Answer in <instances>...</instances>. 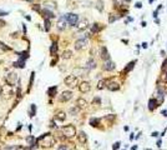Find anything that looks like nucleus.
Masks as SVG:
<instances>
[{
  "instance_id": "1",
  "label": "nucleus",
  "mask_w": 167,
  "mask_h": 150,
  "mask_svg": "<svg viewBox=\"0 0 167 150\" xmlns=\"http://www.w3.org/2000/svg\"><path fill=\"white\" fill-rule=\"evenodd\" d=\"M36 143L40 144V146H42V148H51V146L55 145V138H54L50 133H47V134L41 135V136L36 140Z\"/></svg>"
},
{
  "instance_id": "2",
  "label": "nucleus",
  "mask_w": 167,
  "mask_h": 150,
  "mask_svg": "<svg viewBox=\"0 0 167 150\" xmlns=\"http://www.w3.org/2000/svg\"><path fill=\"white\" fill-rule=\"evenodd\" d=\"M14 95V91L11 89L10 85H1V91H0V96H1L4 100H9L10 98H13Z\"/></svg>"
},
{
  "instance_id": "3",
  "label": "nucleus",
  "mask_w": 167,
  "mask_h": 150,
  "mask_svg": "<svg viewBox=\"0 0 167 150\" xmlns=\"http://www.w3.org/2000/svg\"><path fill=\"white\" fill-rule=\"evenodd\" d=\"M5 80H6L8 85H10V86H13V85H15L18 81H20V80H19V75H18L15 71L8 73L6 76H5Z\"/></svg>"
},
{
  "instance_id": "4",
  "label": "nucleus",
  "mask_w": 167,
  "mask_h": 150,
  "mask_svg": "<svg viewBox=\"0 0 167 150\" xmlns=\"http://www.w3.org/2000/svg\"><path fill=\"white\" fill-rule=\"evenodd\" d=\"M61 131H62V134H64L66 138H72V136L76 135V129H75V126H74L72 124H69V125L62 126V128H61Z\"/></svg>"
},
{
  "instance_id": "5",
  "label": "nucleus",
  "mask_w": 167,
  "mask_h": 150,
  "mask_svg": "<svg viewBox=\"0 0 167 150\" xmlns=\"http://www.w3.org/2000/svg\"><path fill=\"white\" fill-rule=\"evenodd\" d=\"M64 83H65V85L66 86H69V88H75L77 84H79V79H77V76L76 75H69V76H66L65 78V80H64Z\"/></svg>"
},
{
  "instance_id": "6",
  "label": "nucleus",
  "mask_w": 167,
  "mask_h": 150,
  "mask_svg": "<svg viewBox=\"0 0 167 150\" xmlns=\"http://www.w3.org/2000/svg\"><path fill=\"white\" fill-rule=\"evenodd\" d=\"M65 19H66V23H69L71 26H76L77 23H79V15H76V14H74V13L66 14V15H65Z\"/></svg>"
},
{
  "instance_id": "7",
  "label": "nucleus",
  "mask_w": 167,
  "mask_h": 150,
  "mask_svg": "<svg viewBox=\"0 0 167 150\" xmlns=\"http://www.w3.org/2000/svg\"><path fill=\"white\" fill-rule=\"evenodd\" d=\"M71 99H72V93H71L70 90L62 91L61 95H60V98H59V100H60L61 103H66V101H69V100H71Z\"/></svg>"
},
{
  "instance_id": "8",
  "label": "nucleus",
  "mask_w": 167,
  "mask_h": 150,
  "mask_svg": "<svg viewBox=\"0 0 167 150\" xmlns=\"http://www.w3.org/2000/svg\"><path fill=\"white\" fill-rule=\"evenodd\" d=\"M87 45V39H79L76 43H75V49L76 50H82L85 49Z\"/></svg>"
},
{
  "instance_id": "9",
  "label": "nucleus",
  "mask_w": 167,
  "mask_h": 150,
  "mask_svg": "<svg viewBox=\"0 0 167 150\" xmlns=\"http://www.w3.org/2000/svg\"><path fill=\"white\" fill-rule=\"evenodd\" d=\"M79 89H80L81 93H89L90 89H91V85H90V83H87V81H82V83H80Z\"/></svg>"
},
{
  "instance_id": "10",
  "label": "nucleus",
  "mask_w": 167,
  "mask_h": 150,
  "mask_svg": "<svg viewBox=\"0 0 167 150\" xmlns=\"http://www.w3.org/2000/svg\"><path fill=\"white\" fill-rule=\"evenodd\" d=\"M77 139H79V141H80L81 144H86V141H87V135H86V133H85V131H80V133L77 134Z\"/></svg>"
},
{
  "instance_id": "11",
  "label": "nucleus",
  "mask_w": 167,
  "mask_h": 150,
  "mask_svg": "<svg viewBox=\"0 0 167 150\" xmlns=\"http://www.w3.org/2000/svg\"><path fill=\"white\" fill-rule=\"evenodd\" d=\"M41 14H42V16H44L45 19H52V18H55L54 13H52L51 10H49V9H42V10H41Z\"/></svg>"
},
{
  "instance_id": "12",
  "label": "nucleus",
  "mask_w": 167,
  "mask_h": 150,
  "mask_svg": "<svg viewBox=\"0 0 167 150\" xmlns=\"http://www.w3.org/2000/svg\"><path fill=\"white\" fill-rule=\"evenodd\" d=\"M101 58H102V60H104V61L110 60V54H109V51H107V48H106V46H102V48H101Z\"/></svg>"
},
{
  "instance_id": "13",
  "label": "nucleus",
  "mask_w": 167,
  "mask_h": 150,
  "mask_svg": "<svg viewBox=\"0 0 167 150\" xmlns=\"http://www.w3.org/2000/svg\"><path fill=\"white\" fill-rule=\"evenodd\" d=\"M114 69H115V63H112L111 60L105 61V64H104V70H106V71H111V70H114Z\"/></svg>"
},
{
  "instance_id": "14",
  "label": "nucleus",
  "mask_w": 167,
  "mask_h": 150,
  "mask_svg": "<svg viewBox=\"0 0 167 150\" xmlns=\"http://www.w3.org/2000/svg\"><path fill=\"white\" fill-rule=\"evenodd\" d=\"M87 26H89V20H87V19H82L80 23H77L79 30H85Z\"/></svg>"
},
{
  "instance_id": "15",
  "label": "nucleus",
  "mask_w": 167,
  "mask_h": 150,
  "mask_svg": "<svg viewBox=\"0 0 167 150\" xmlns=\"http://www.w3.org/2000/svg\"><path fill=\"white\" fill-rule=\"evenodd\" d=\"M65 26H66V19H65V16H61L59 19V23H57V29L59 30H64Z\"/></svg>"
},
{
  "instance_id": "16",
  "label": "nucleus",
  "mask_w": 167,
  "mask_h": 150,
  "mask_svg": "<svg viewBox=\"0 0 167 150\" xmlns=\"http://www.w3.org/2000/svg\"><path fill=\"white\" fill-rule=\"evenodd\" d=\"M135 64H136V60H133V61H131V63H128L127 64V66L122 70V74H127V73H130L133 68H135Z\"/></svg>"
},
{
  "instance_id": "17",
  "label": "nucleus",
  "mask_w": 167,
  "mask_h": 150,
  "mask_svg": "<svg viewBox=\"0 0 167 150\" xmlns=\"http://www.w3.org/2000/svg\"><path fill=\"white\" fill-rule=\"evenodd\" d=\"M76 105H77V108H80V109L86 108V106H87V101H86L85 99H82V98H79L77 101H76Z\"/></svg>"
},
{
  "instance_id": "18",
  "label": "nucleus",
  "mask_w": 167,
  "mask_h": 150,
  "mask_svg": "<svg viewBox=\"0 0 167 150\" xmlns=\"http://www.w3.org/2000/svg\"><path fill=\"white\" fill-rule=\"evenodd\" d=\"M65 119H66V114H65L64 111H57V113H56L55 120H57V121H64Z\"/></svg>"
},
{
  "instance_id": "19",
  "label": "nucleus",
  "mask_w": 167,
  "mask_h": 150,
  "mask_svg": "<svg viewBox=\"0 0 167 150\" xmlns=\"http://www.w3.org/2000/svg\"><path fill=\"white\" fill-rule=\"evenodd\" d=\"M157 106H158L157 105V100L156 99H150V101H148V109L150 110H155Z\"/></svg>"
},
{
  "instance_id": "20",
  "label": "nucleus",
  "mask_w": 167,
  "mask_h": 150,
  "mask_svg": "<svg viewBox=\"0 0 167 150\" xmlns=\"http://www.w3.org/2000/svg\"><path fill=\"white\" fill-rule=\"evenodd\" d=\"M36 115V105L35 104H31L30 108H29V116L30 118H34Z\"/></svg>"
},
{
  "instance_id": "21",
  "label": "nucleus",
  "mask_w": 167,
  "mask_h": 150,
  "mask_svg": "<svg viewBox=\"0 0 167 150\" xmlns=\"http://www.w3.org/2000/svg\"><path fill=\"white\" fill-rule=\"evenodd\" d=\"M56 53H57V43L54 41V43L51 44V46H50V54H51L52 56H55Z\"/></svg>"
},
{
  "instance_id": "22",
  "label": "nucleus",
  "mask_w": 167,
  "mask_h": 150,
  "mask_svg": "<svg viewBox=\"0 0 167 150\" xmlns=\"http://www.w3.org/2000/svg\"><path fill=\"white\" fill-rule=\"evenodd\" d=\"M13 65H14V68H20V69H24L25 68V60H18V61H15V63H13Z\"/></svg>"
},
{
  "instance_id": "23",
  "label": "nucleus",
  "mask_w": 167,
  "mask_h": 150,
  "mask_svg": "<svg viewBox=\"0 0 167 150\" xmlns=\"http://www.w3.org/2000/svg\"><path fill=\"white\" fill-rule=\"evenodd\" d=\"M18 55H19V58H20V60H26L30 55H29V51L28 50H25V51H20V53H18Z\"/></svg>"
},
{
  "instance_id": "24",
  "label": "nucleus",
  "mask_w": 167,
  "mask_h": 150,
  "mask_svg": "<svg viewBox=\"0 0 167 150\" xmlns=\"http://www.w3.org/2000/svg\"><path fill=\"white\" fill-rule=\"evenodd\" d=\"M107 88H109V90H111V91H116V90L120 89V85H119L117 83H110V84L107 85Z\"/></svg>"
},
{
  "instance_id": "25",
  "label": "nucleus",
  "mask_w": 167,
  "mask_h": 150,
  "mask_svg": "<svg viewBox=\"0 0 167 150\" xmlns=\"http://www.w3.org/2000/svg\"><path fill=\"white\" fill-rule=\"evenodd\" d=\"M56 91H57V86H51V88L47 89V95L52 98V96L56 95Z\"/></svg>"
},
{
  "instance_id": "26",
  "label": "nucleus",
  "mask_w": 167,
  "mask_h": 150,
  "mask_svg": "<svg viewBox=\"0 0 167 150\" xmlns=\"http://www.w3.org/2000/svg\"><path fill=\"white\" fill-rule=\"evenodd\" d=\"M101 29H102V26H101L100 24H94L92 28H91V33H92V34H96V33H99Z\"/></svg>"
},
{
  "instance_id": "27",
  "label": "nucleus",
  "mask_w": 167,
  "mask_h": 150,
  "mask_svg": "<svg viewBox=\"0 0 167 150\" xmlns=\"http://www.w3.org/2000/svg\"><path fill=\"white\" fill-rule=\"evenodd\" d=\"M71 56H72V51H70V50L64 51V53H62V55H61V58H62V59H65V60L71 59Z\"/></svg>"
},
{
  "instance_id": "28",
  "label": "nucleus",
  "mask_w": 167,
  "mask_h": 150,
  "mask_svg": "<svg viewBox=\"0 0 167 150\" xmlns=\"http://www.w3.org/2000/svg\"><path fill=\"white\" fill-rule=\"evenodd\" d=\"M86 68H87V69H95V68H96V61L92 60V59H90V60L87 61V64H86Z\"/></svg>"
},
{
  "instance_id": "29",
  "label": "nucleus",
  "mask_w": 167,
  "mask_h": 150,
  "mask_svg": "<svg viewBox=\"0 0 167 150\" xmlns=\"http://www.w3.org/2000/svg\"><path fill=\"white\" fill-rule=\"evenodd\" d=\"M107 81H109V80H105V79H104V80H100V81H99V84H97V89H100V90H101V89L106 88Z\"/></svg>"
},
{
  "instance_id": "30",
  "label": "nucleus",
  "mask_w": 167,
  "mask_h": 150,
  "mask_svg": "<svg viewBox=\"0 0 167 150\" xmlns=\"http://www.w3.org/2000/svg\"><path fill=\"white\" fill-rule=\"evenodd\" d=\"M0 49H1L3 51H10V50H11V48L8 46L6 44H4L3 41H0Z\"/></svg>"
},
{
  "instance_id": "31",
  "label": "nucleus",
  "mask_w": 167,
  "mask_h": 150,
  "mask_svg": "<svg viewBox=\"0 0 167 150\" xmlns=\"http://www.w3.org/2000/svg\"><path fill=\"white\" fill-rule=\"evenodd\" d=\"M44 23H45V31H50V28H51V21H50V19H45Z\"/></svg>"
},
{
  "instance_id": "32",
  "label": "nucleus",
  "mask_w": 167,
  "mask_h": 150,
  "mask_svg": "<svg viewBox=\"0 0 167 150\" xmlns=\"http://www.w3.org/2000/svg\"><path fill=\"white\" fill-rule=\"evenodd\" d=\"M99 123H100V119H97V118H91L90 119V125L91 126H97Z\"/></svg>"
},
{
  "instance_id": "33",
  "label": "nucleus",
  "mask_w": 167,
  "mask_h": 150,
  "mask_svg": "<svg viewBox=\"0 0 167 150\" xmlns=\"http://www.w3.org/2000/svg\"><path fill=\"white\" fill-rule=\"evenodd\" d=\"M34 78H35V73L33 71V73H31V76H30V80H29V89H28V91H30V89H31V86H33Z\"/></svg>"
},
{
  "instance_id": "34",
  "label": "nucleus",
  "mask_w": 167,
  "mask_h": 150,
  "mask_svg": "<svg viewBox=\"0 0 167 150\" xmlns=\"http://www.w3.org/2000/svg\"><path fill=\"white\" fill-rule=\"evenodd\" d=\"M80 111V108H77V106H74V108H71L70 109V115H77V113Z\"/></svg>"
},
{
  "instance_id": "35",
  "label": "nucleus",
  "mask_w": 167,
  "mask_h": 150,
  "mask_svg": "<svg viewBox=\"0 0 167 150\" xmlns=\"http://www.w3.org/2000/svg\"><path fill=\"white\" fill-rule=\"evenodd\" d=\"M96 8H97L99 11H102L104 10V1H102V0H100V1L96 4Z\"/></svg>"
},
{
  "instance_id": "36",
  "label": "nucleus",
  "mask_w": 167,
  "mask_h": 150,
  "mask_svg": "<svg viewBox=\"0 0 167 150\" xmlns=\"http://www.w3.org/2000/svg\"><path fill=\"white\" fill-rule=\"evenodd\" d=\"M45 5H46L45 9H49V10H50V8H51V9H55V4H54V3H46Z\"/></svg>"
},
{
  "instance_id": "37",
  "label": "nucleus",
  "mask_w": 167,
  "mask_h": 150,
  "mask_svg": "<svg viewBox=\"0 0 167 150\" xmlns=\"http://www.w3.org/2000/svg\"><path fill=\"white\" fill-rule=\"evenodd\" d=\"M33 9H34L35 11H38V13H40V11H41V9H40V6H39L38 4H34V5H33Z\"/></svg>"
},
{
  "instance_id": "38",
  "label": "nucleus",
  "mask_w": 167,
  "mask_h": 150,
  "mask_svg": "<svg viewBox=\"0 0 167 150\" xmlns=\"http://www.w3.org/2000/svg\"><path fill=\"white\" fill-rule=\"evenodd\" d=\"M119 148H120V141H116V143L112 145V149H114V150H117Z\"/></svg>"
},
{
  "instance_id": "39",
  "label": "nucleus",
  "mask_w": 167,
  "mask_h": 150,
  "mask_svg": "<svg viewBox=\"0 0 167 150\" xmlns=\"http://www.w3.org/2000/svg\"><path fill=\"white\" fill-rule=\"evenodd\" d=\"M4 26H6V21L3 20V19H0V28H4Z\"/></svg>"
},
{
  "instance_id": "40",
  "label": "nucleus",
  "mask_w": 167,
  "mask_h": 150,
  "mask_svg": "<svg viewBox=\"0 0 167 150\" xmlns=\"http://www.w3.org/2000/svg\"><path fill=\"white\" fill-rule=\"evenodd\" d=\"M57 150H67V146H66V145H64V144H61V145L57 148Z\"/></svg>"
},
{
  "instance_id": "41",
  "label": "nucleus",
  "mask_w": 167,
  "mask_h": 150,
  "mask_svg": "<svg viewBox=\"0 0 167 150\" xmlns=\"http://www.w3.org/2000/svg\"><path fill=\"white\" fill-rule=\"evenodd\" d=\"M5 15H9V13L5 10H0V16H5Z\"/></svg>"
},
{
  "instance_id": "42",
  "label": "nucleus",
  "mask_w": 167,
  "mask_h": 150,
  "mask_svg": "<svg viewBox=\"0 0 167 150\" xmlns=\"http://www.w3.org/2000/svg\"><path fill=\"white\" fill-rule=\"evenodd\" d=\"M92 103H95V104H101V99H100V98H95Z\"/></svg>"
},
{
  "instance_id": "43",
  "label": "nucleus",
  "mask_w": 167,
  "mask_h": 150,
  "mask_svg": "<svg viewBox=\"0 0 167 150\" xmlns=\"http://www.w3.org/2000/svg\"><path fill=\"white\" fill-rule=\"evenodd\" d=\"M135 6H136L137 9H140V8H142V4H141V3L138 1V3H136V5H135Z\"/></svg>"
},
{
  "instance_id": "44",
  "label": "nucleus",
  "mask_w": 167,
  "mask_h": 150,
  "mask_svg": "<svg viewBox=\"0 0 167 150\" xmlns=\"http://www.w3.org/2000/svg\"><path fill=\"white\" fill-rule=\"evenodd\" d=\"M18 35H19V33H14V34H11V38H18Z\"/></svg>"
},
{
  "instance_id": "45",
  "label": "nucleus",
  "mask_w": 167,
  "mask_h": 150,
  "mask_svg": "<svg viewBox=\"0 0 167 150\" xmlns=\"http://www.w3.org/2000/svg\"><path fill=\"white\" fill-rule=\"evenodd\" d=\"M50 128H56V125H55V121H51V123H50Z\"/></svg>"
},
{
  "instance_id": "46",
  "label": "nucleus",
  "mask_w": 167,
  "mask_h": 150,
  "mask_svg": "<svg viewBox=\"0 0 167 150\" xmlns=\"http://www.w3.org/2000/svg\"><path fill=\"white\" fill-rule=\"evenodd\" d=\"M18 125H19V126L16 128V131H19V130H21V128H23V125H21V124H18Z\"/></svg>"
},
{
  "instance_id": "47",
  "label": "nucleus",
  "mask_w": 167,
  "mask_h": 150,
  "mask_svg": "<svg viewBox=\"0 0 167 150\" xmlns=\"http://www.w3.org/2000/svg\"><path fill=\"white\" fill-rule=\"evenodd\" d=\"M162 115H163V116H167V110H166V109L162 110Z\"/></svg>"
},
{
  "instance_id": "48",
  "label": "nucleus",
  "mask_w": 167,
  "mask_h": 150,
  "mask_svg": "<svg viewBox=\"0 0 167 150\" xmlns=\"http://www.w3.org/2000/svg\"><path fill=\"white\" fill-rule=\"evenodd\" d=\"M25 19H26V20H29V21H30V20H31V16H29V15H25Z\"/></svg>"
},
{
  "instance_id": "49",
  "label": "nucleus",
  "mask_w": 167,
  "mask_h": 150,
  "mask_svg": "<svg viewBox=\"0 0 167 150\" xmlns=\"http://www.w3.org/2000/svg\"><path fill=\"white\" fill-rule=\"evenodd\" d=\"M141 45H142V48H143V49H146V48H147V43H143V44H141Z\"/></svg>"
},
{
  "instance_id": "50",
  "label": "nucleus",
  "mask_w": 167,
  "mask_h": 150,
  "mask_svg": "<svg viewBox=\"0 0 167 150\" xmlns=\"http://www.w3.org/2000/svg\"><path fill=\"white\" fill-rule=\"evenodd\" d=\"M152 136H158V133H157V131H153V133H152Z\"/></svg>"
},
{
  "instance_id": "51",
  "label": "nucleus",
  "mask_w": 167,
  "mask_h": 150,
  "mask_svg": "<svg viewBox=\"0 0 167 150\" xmlns=\"http://www.w3.org/2000/svg\"><path fill=\"white\" fill-rule=\"evenodd\" d=\"M161 144H162V141H161V140H158V141H157V146H161Z\"/></svg>"
},
{
  "instance_id": "52",
  "label": "nucleus",
  "mask_w": 167,
  "mask_h": 150,
  "mask_svg": "<svg viewBox=\"0 0 167 150\" xmlns=\"http://www.w3.org/2000/svg\"><path fill=\"white\" fill-rule=\"evenodd\" d=\"M131 150H137V146H133V148H132Z\"/></svg>"
},
{
  "instance_id": "53",
  "label": "nucleus",
  "mask_w": 167,
  "mask_h": 150,
  "mask_svg": "<svg viewBox=\"0 0 167 150\" xmlns=\"http://www.w3.org/2000/svg\"><path fill=\"white\" fill-rule=\"evenodd\" d=\"M21 150H31L30 148H26V149H21Z\"/></svg>"
},
{
  "instance_id": "54",
  "label": "nucleus",
  "mask_w": 167,
  "mask_h": 150,
  "mask_svg": "<svg viewBox=\"0 0 167 150\" xmlns=\"http://www.w3.org/2000/svg\"><path fill=\"white\" fill-rule=\"evenodd\" d=\"M0 139H1V133H0Z\"/></svg>"
},
{
  "instance_id": "55",
  "label": "nucleus",
  "mask_w": 167,
  "mask_h": 150,
  "mask_svg": "<svg viewBox=\"0 0 167 150\" xmlns=\"http://www.w3.org/2000/svg\"><path fill=\"white\" fill-rule=\"evenodd\" d=\"M0 91H1V85H0Z\"/></svg>"
},
{
  "instance_id": "56",
  "label": "nucleus",
  "mask_w": 167,
  "mask_h": 150,
  "mask_svg": "<svg viewBox=\"0 0 167 150\" xmlns=\"http://www.w3.org/2000/svg\"><path fill=\"white\" fill-rule=\"evenodd\" d=\"M166 80H167V74H166Z\"/></svg>"
},
{
  "instance_id": "57",
  "label": "nucleus",
  "mask_w": 167,
  "mask_h": 150,
  "mask_svg": "<svg viewBox=\"0 0 167 150\" xmlns=\"http://www.w3.org/2000/svg\"><path fill=\"white\" fill-rule=\"evenodd\" d=\"M125 1H130V0H125Z\"/></svg>"
}]
</instances>
